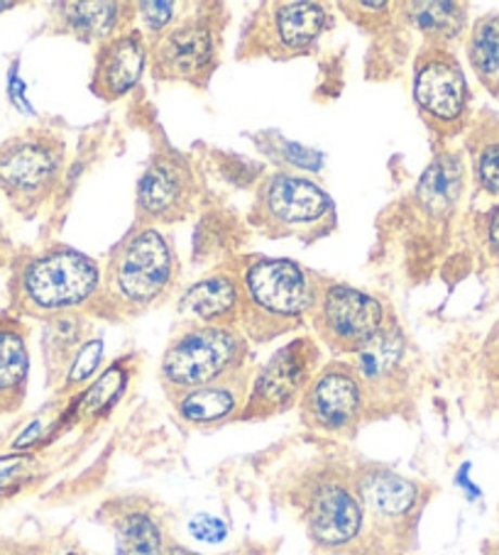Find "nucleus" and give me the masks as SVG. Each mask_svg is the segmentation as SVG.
Masks as SVG:
<instances>
[{
  "instance_id": "nucleus-23",
  "label": "nucleus",
  "mask_w": 499,
  "mask_h": 555,
  "mask_svg": "<svg viewBox=\"0 0 499 555\" xmlns=\"http://www.w3.org/2000/svg\"><path fill=\"white\" fill-rule=\"evenodd\" d=\"M397 11L411 30L424 37V47H450L468 30L465 3H401Z\"/></svg>"
},
{
  "instance_id": "nucleus-22",
  "label": "nucleus",
  "mask_w": 499,
  "mask_h": 555,
  "mask_svg": "<svg viewBox=\"0 0 499 555\" xmlns=\"http://www.w3.org/2000/svg\"><path fill=\"white\" fill-rule=\"evenodd\" d=\"M111 529L115 555H167L165 529L157 514L140 502L113 504Z\"/></svg>"
},
{
  "instance_id": "nucleus-18",
  "label": "nucleus",
  "mask_w": 499,
  "mask_h": 555,
  "mask_svg": "<svg viewBox=\"0 0 499 555\" xmlns=\"http://www.w3.org/2000/svg\"><path fill=\"white\" fill-rule=\"evenodd\" d=\"M250 385H253V377H250V370H243L226 379L210 382V385L179 391L169 399L177 416L187 426L214 428L240 418L250 395Z\"/></svg>"
},
{
  "instance_id": "nucleus-1",
  "label": "nucleus",
  "mask_w": 499,
  "mask_h": 555,
  "mask_svg": "<svg viewBox=\"0 0 499 555\" xmlns=\"http://www.w3.org/2000/svg\"><path fill=\"white\" fill-rule=\"evenodd\" d=\"M103 267L69 245L17 253L11 264L8 299L17 319L54 321L95 311Z\"/></svg>"
},
{
  "instance_id": "nucleus-26",
  "label": "nucleus",
  "mask_w": 499,
  "mask_h": 555,
  "mask_svg": "<svg viewBox=\"0 0 499 555\" xmlns=\"http://www.w3.org/2000/svg\"><path fill=\"white\" fill-rule=\"evenodd\" d=\"M465 54L477 81L499 101V13L477 17L468 33Z\"/></svg>"
},
{
  "instance_id": "nucleus-28",
  "label": "nucleus",
  "mask_w": 499,
  "mask_h": 555,
  "mask_svg": "<svg viewBox=\"0 0 499 555\" xmlns=\"http://www.w3.org/2000/svg\"><path fill=\"white\" fill-rule=\"evenodd\" d=\"M101 358H103V340L91 336L84 343L81 350L74 356L69 370H66V375L60 385L62 395H72V391L84 387L86 382L93 377V372L99 370Z\"/></svg>"
},
{
  "instance_id": "nucleus-8",
  "label": "nucleus",
  "mask_w": 499,
  "mask_h": 555,
  "mask_svg": "<svg viewBox=\"0 0 499 555\" xmlns=\"http://www.w3.org/2000/svg\"><path fill=\"white\" fill-rule=\"evenodd\" d=\"M250 223L270 237H299L304 243H316L333 231L335 206L316 181L274 171L255 191Z\"/></svg>"
},
{
  "instance_id": "nucleus-2",
  "label": "nucleus",
  "mask_w": 499,
  "mask_h": 555,
  "mask_svg": "<svg viewBox=\"0 0 499 555\" xmlns=\"http://www.w3.org/2000/svg\"><path fill=\"white\" fill-rule=\"evenodd\" d=\"M243 289L240 331L255 346L286 336L311 319L321 276L286 257H245L235 267Z\"/></svg>"
},
{
  "instance_id": "nucleus-19",
  "label": "nucleus",
  "mask_w": 499,
  "mask_h": 555,
  "mask_svg": "<svg viewBox=\"0 0 499 555\" xmlns=\"http://www.w3.org/2000/svg\"><path fill=\"white\" fill-rule=\"evenodd\" d=\"M132 21H136V3H118V0L50 5L52 30L89 44H103L111 37L130 30L136 27Z\"/></svg>"
},
{
  "instance_id": "nucleus-25",
  "label": "nucleus",
  "mask_w": 499,
  "mask_h": 555,
  "mask_svg": "<svg viewBox=\"0 0 499 555\" xmlns=\"http://www.w3.org/2000/svg\"><path fill=\"white\" fill-rule=\"evenodd\" d=\"M128 365L125 362H115L99 379L91 382L81 395H76L72 406L62 414V424H95V421L108 416L123 397L125 387H128Z\"/></svg>"
},
{
  "instance_id": "nucleus-3",
  "label": "nucleus",
  "mask_w": 499,
  "mask_h": 555,
  "mask_svg": "<svg viewBox=\"0 0 499 555\" xmlns=\"http://www.w3.org/2000/svg\"><path fill=\"white\" fill-rule=\"evenodd\" d=\"M179 282V257L159 228H132L103 267L95 313L130 319L165 304Z\"/></svg>"
},
{
  "instance_id": "nucleus-31",
  "label": "nucleus",
  "mask_w": 499,
  "mask_h": 555,
  "mask_svg": "<svg viewBox=\"0 0 499 555\" xmlns=\"http://www.w3.org/2000/svg\"><path fill=\"white\" fill-rule=\"evenodd\" d=\"M475 237L485 260L499 270V204L475 216Z\"/></svg>"
},
{
  "instance_id": "nucleus-7",
  "label": "nucleus",
  "mask_w": 499,
  "mask_h": 555,
  "mask_svg": "<svg viewBox=\"0 0 499 555\" xmlns=\"http://www.w3.org/2000/svg\"><path fill=\"white\" fill-rule=\"evenodd\" d=\"M64 157V140L47 128L0 140V196L21 216H37L60 186Z\"/></svg>"
},
{
  "instance_id": "nucleus-29",
  "label": "nucleus",
  "mask_w": 499,
  "mask_h": 555,
  "mask_svg": "<svg viewBox=\"0 0 499 555\" xmlns=\"http://www.w3.org/2000/svg\"><path fill=\"white\" fill-rule=\"evenodd\" d=\"M177 3H136V17H140V33L148 42H155L171 25L179 21Z\"/></svg>"
},
{
  "instance_id": "nucleus-20",
  "label": "nucleus",
  "mask_w": 499,
  "mask_h": 555,
  "mask_svg": "<svg viewBox=\"0 0 499 555\" xmlns=\"http://www.w3.org/2000/svg\"><path fill=\"white\" fill-rule=\"evenodd\" d=\"M179 311L199 325H233L240 328L243 289L238 270H216L181 294Z\"/></svg>"
},
{
  "instance_id": "nucleus-12",
  "label": "nucleus",
  "mask_w": 499,
  "mask_h": 555,
  "mask_svg": "<svg viewBox=\"0 0 499 555\" xmlns=\"http://www.w3.org/2000/svg\"><path fill=\"white\" fill-rule=\"evenodd\" d=\"M321 367L316 338L302 336L274 352L253 377L243 414L238 421H263L299 406L306 387Z\"/></svg>"
},
{
  "instance_id": "nucleus-17",
  "label": "nucleus",
  "mask_w": 499,
  "mask_h": 555,
  "mask_svg": "<svg viewBox=\"0 0 499 555\" xmlns=\"http://www.w3.org/2000/svg\"><path fill=\"white\" fill-rule=\"evenodd\" d=\"M150 42L140 27H130L99 44L91 72V91L101 101H120L140 83L148 69Z\"/></svg>"
},
{
  "instance_id": "nucleus-21",
  "label": "nucleus",
  "mask_w": 499,
  "mask_h": 555,
  "mask_svg": "<svg viewBox=\"0 0 499 555\" xmlns=\"http://www.w3.org/2000/svg\"><path fill=\"white\" fill-rule=\"evenodd\" d=\"M30 377L27 328L15 313H0V416L23 404Z\"/></svg>"
},
{
  "instance_id": "nucleus-30",
  "label": "nucleus",
  "mask_w": 499,
  "mask_h": 555,
  "mask_svg": "<svg viewBox=\"0 0 499 555\" xmlns=\"http://www.w3.org/2000/svg\"><path fill=\"white\" fill-rule=\"evenodd\" d=\"M37 470V457L30 453H15L0 457V496H8L21 490L33 480Z\"/></svg>"
},
{
  "instance_id": "nucleus-13",
  "label": "nucleus",
  "mask_w": 499,
  "mask_h": 555,
  "mask_svg": "<svg viewBox=\"0 0 499 555\" xmlns=\"http://www.w3.org/2000/svg\"><path fill=\"white\" fill-rule=\"evenodd\" d=\"M220 25L214 13H194L150 42V69L159 81L206 86L218 64Z\"/></svg>"
},
{
  "instance_id": "nucleus-9",
  "label": "nucleus",
  "mask_w": 499,
  "mask_h": 555,
  "mask_svg": "<svg viewBox=\"0 0 499 555\" xmlns=\"http://www.w3.org/2000/svg\"><path fill=\"white\" fill-rule=\"evenodd\" d=\"M329 8L314 0H272L247 17L240 35L238 56L292 60L309 54L329 27Z\"/></svg>"
},
{
  "instance_id": "nucleus-16",
  "label": "nucleus",
  "mask_w": 499,
  "mask_h": 555,
  "mask_svg": "<svg viewBox=\"0 0 499 555\" xmlns=\"http://www.w3.org/2000/svg\"><path fill=\"white\" fill-rule=\"evenodd\" d=\"M350 362L360 375L368 414H385L405 401L411 370L407 338L397 323L385 325V331L355 352Z\"/></svg>"
},
{
  "instance_id": "nucleus-24",
  "label": "nucleus",
  "mask_w": 499,
  "mask_h": 555,
  "mask_svg": "<svg viewBox=\"0 0 499 555\" xmlns=\"http://www.w3.org/2000/svg\"><path fill=\"white\" fill-rule=\"evenodd\" d=\"M465 152L470 157L473 184L479 196L499 198V116L479 113L465 132Z\"/></svg>"
},
{
  "instance_id": "nucleus-32",
  "label": "nucleus",
  "mask_w": 499,
  "mask_h": 555,
  "mask_svg": "<svg viewBox=\"0 0 499 555\" xmlns=\"http://www.w3.org/2000/svg\"><path fill=\"white\" fill-rule=\"evenodd\" d=\"M479 362H483V370L485 375L499 382V319L492 325V331L487 333V338L483 343V356H479Z\"/></svg>"
},
{
  "instance_id": "nucleus-33",
  "label": "nucleus",
  "mask_w": 499,
  "mask_h": 555,
  "mask_svg": "<svg viewBox=\"0 0 499 555\" xmlns=\"http://www.w3.org/2000/svg\"><path fill=\"white\" fill-rule=\"evenodd\" d=\"M15 255H17L15 247L11 243V237H8V233H5L3 220H0V270H3V267H11Z\"/></svg>"
},
{
  "instance_id": "nucleus-4",
  "label": "nucleus",
  "mask_w": 499,
  "mask_h": 555,
  "mask_svg": "<svg viewBox=\"0 0 499 555\" xmlns=\"http://www.w3.org/2000/svg\"><path fill=\"white\" fill-rule=\"evenodd\" d=\"M250 370V340L233 325L189 323L175 333L159 362V382L169 397Z\"/></svg>"
},
{
  "instance_id": "nucleus-27",
  "label": "nucleus",
  "mask_w": 499,
  "mask_h": 555,
  "mask_svg": "<svg viewBox=\"0 0 499 555\" xmlns=\"http://www.w3.org/2000/svg\"><path fill=\"white\" fill-rule=\"evenodd\" d=\"M91 336H86V321L84 315H64V319L47 321V331L42 338L47 375L54 385H62V379L69 370L76 352Z\"/></svg>"
},
{
  "instance_id": "nucleus-15",
  "label": "nucleus",
  "mask_w": 499,
  "mask_h": 555,
  "mask_svg": "<svg viewBox=\"0 0 499 555\" xmlns=\"http://www.w3.org/2000/svg\"><path fill=\"white\" fill-rule=\"evenodd\" d=\"M302 424L323 436H350L368 416L364 389L353 362L321 365L299 401Z\"/></svg>"
},
{
  "instance_id": "nucleus-6",
  "label": "nucleus",
  "mask_w": 499,
  "mask_h": 555,
  "mask_svg": "<svg viewBox=\"0 0 499 555\" xmlns=\"http://www.w3.org/2000/svg\"><path fill=\"white\" fill-rule=\"evenodd\" d=\"M296 506L309 539L321 551L341 553L358 545L364 526L355 470L341 463H323L304 477Z\"/></svg>"
},
{
  "instance_id": "nucleus-34",
  "label": "nucleus",
  "mask_w": 499,
  "mask_h": 555,
  "mask_svg": "<svg viewBox=\"0 0 499 555\" xmlns=\"http://www.w3.org/2000/svg\"><path fill=\"white\" fill-rule=\"evenodd\" d=\"M13 8H17V3H11V0H5V3H3V0H0V15L13 11Z\"/></svg>"
},
{
  "instance_id": "nucleus-5",
  "label": "nucleus",
  "mask_w": 499,
  "mask_h": 555,
  "mask_svg": "<svg viewBox=\"0 0 499 555\" xmlns=\"http://www.w3.org/2000/svg\"><path fill=\"white\" fill-rule=\"evenodd\" d=\"M355 487L364 516L358 543H370L378 555L405 553L424 506L421 485L385 465L364 463L355 467Z\"/></svg>"
},
{
  "instance_id": "nucleus-11",
  "label": "nucleus",
  "mask_w": 499,
  "mask_h": 555,
  "mask_svg": "<svg viewBox=\"0 0 499 555\" xmlns=\"http://www.w3.org/2000/svg\"><path fill=\"white\" fill-rule=\"evenodd\" d=\"M311 325L316 338L335 356H355L387 325V309L378 296L350 284H321Z\"/></svg>"
},
{
  "instance_id": "nucleus-10",
  "label": "nucleus",
  "mask_w": 499,
  "mask_h": 555,
  "mask_svg": "<svg viewBox=\"0 0 499 555\" xmlns=\"http://www.w3.org/2000/svg\"><path fill=\"white\" fill-rule=\"evenodd\" d=\"M414 103L421 120L440 140H453L468 132L470 86L463 64L450 47H424L414 62Z\"/></svg>"
},
{
  "instance_id": "nucleus-14",
  "label": "nucleus",
  "mask_w": 499,
  "mask_h": 555,
  "mask_svg": "<svg viewBox=\"0 0 499 555\" xmlns=\"http://www.w3.org/2000/svg\"><path fill=\"white\" fill-rule=\"evenodd\" d=\"M199 177L175 147L157 150L136 191V228H162L184 220L196 206Z\"/></svg>"
}]
</instances>
